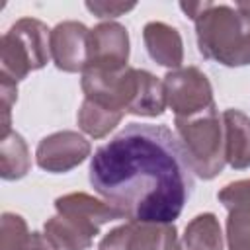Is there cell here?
<instances>
[{"label":"cell","instance_id":"15","mask_svg":"<svg viewBox=\"0 0 250 250\" xmlns=\"http://www.w3.org/2000/svg\"><path fill=\"white\" fill-rule=\"evenodd\" d=\"M182 250H223V232L213 213H199L184 230Z\"/></svg>","mask_w":250,"mask_h":250},{"label":"cell","instance_id":"20","mask_svg":"<svg viewBox=\"0 0 250 250\" xmlns=\"http://www.w3.org/2000/svg\"><path fill=\"white\" fill-rule=\"evenodd\" d=\"M18 82H14L8 76L0 74V98H2V113H4V121H2V137L8 135L10 129V111H12V104L18 100Z\"/></svg>","mask_w":250,"mask_h":250},{"label":"cell","instance_id":"2","mask_svg":"<svg viewBox=\"0 0 250 250\" xmlns=\"http://www.w3.org/2000/svg\"><path fill=\"white\" fill-rule=\"evenodd\" d=\"M80 86L86 100L123 115L131 113L141 117H158L166 109L162 80L143 68H86L82 72Z\"/></svg>","mask_w":250,"mask_h":250},{"label":"cell","instance_id":"22","mask_svg":"<svg viewBox=\"0 0 250 250\" xmlns=\"http://www.w3.org/2000/svg\"><path fill=\"white\" fill-rule=\"evenodd\" d=\"M25 250H59V248H57L45 234H41V232H31Z\"/></svg>","mask_w":250,"mask_h":250},{"label":"cell","instance_id":"5","mask_svg":"<svg viewBox=\"0 0 250 250\" xmlns=\"http://www.w3.org/2000/svg\"><path fill=\"white\" fill-rule=\"evenodd\" d=\"M51 57V31L35 18L18 20L0 39V74L14 82L39 70Z\"/></svg>","mask_w":250,"mask_h":250},{"label":"cell","instance_id":"16","mask_svg":"<svg viewBox=\"0 0 250 250\" xmlns=\"http://www.w3.org/2000/svg\"><path fill=\"white\" fill-rule=\"evenodd\" d=\"M31 168V154L23 137L10 131L0 139V176L4 180H20Z\"/></svg>","mask_w":250,"mask_h":250},{"label":"cell","instance_id":"21","mask_svg":"<svg viewBox=\"0 0 250 250\" xmlns=\"http://www.w3.org/2000/svg\"><path fill=\"white\" fill-rule=\"evenodd\" d=\"M135 6H137L135 2H129V4H125V2H86V8H88L94 16L104 18V20L123 16V14H127V12H131Z\"/></svg>","mask_w":250,"mask_h":250},{"label":"cell","instance_id":"10","mask_svg":"<svg viewBox=\"0 0 250 250\" xmlns=\"http://www.w3.org/2000/svg\"><path fill=\"white\" fill-rule=\"evenodd\" d=\"M55 209L59 215L68 219L72 225H76L82 232L88 236H96L102 229V225L123 219V215L111 207L107 201H100L94 195H88L84 191H74L66 193L55 199Z\"/></svg>","mask_w":250,"mask_h":250},{"label":"cell","instance_id":"9","mask_svg":"<svg viewBox=\"0 0 250 250\" xmlns=\"http://www.w3.org/2000/svg\"><path fill=\"white\" fill-rule=\"evenodd\" d=\"M51 59L59 70L84 72L90 64V29L74 20L51 29Z\"/></svg>","mask_w":250,"mask_h":250},{"label":"cell","instance_id":"7","mask_svg":"<svg viewBox=\"0 0 250 250\" xmlns=\"http://www.w3.org/2000/svg\"><path fill=\"white\" fill-rule=\"evenodd\" d=\"M178 230L172 223L127 221L111 229L98 250H178Z\"/></svg>","mask_w":250,"mask_h":250},{"label":"cell","instance_id":"3","mask_svg":"<svg viewBox=\"0 0 250 250\" xmlns=\"http://www.w3.org/2000/svg\"><path fill=\"white\" fill-rule=\"evenodd\" d=\"M193 20L199 53L225 66L250 64V16L236 6L213 2H180Z\"/></svg>","mask_w":250,"mask_h":250},{"label":"cell","instance_id":"14","mask_svg":"<svg viewBox=\"0 0 250 250\" xmlns=\"http://www.w3.org/2000/svg\"><path fill=\"white\" fill-rule=\"evenodd\" d=\"M225 156L234 170L250 166V117L240 109L223 111Z\"/></svg>","mask_w":250,"mask_h":250},{"label":"cell","instance_id":"19","mask_svg":"<svg viewBox=\"0 0 250 250\" xmlns=\"http://www.w3.org/2000/svg\"><path fill=\"white\" fill-rule=\"evenodd\" d=\"M27 223L23 217L16 213H2V227H0V250H25L29 240Z\"/></svg>","mask_w":250,"mask_h":250},{"label":"cell","instance_id":"17","mask_svg":"<svg viewBox=\"0 0 250 250\" xmlns=\"http://www.w3.org/2000/svg\"><path fill=\"white\" fill-rule=\"evenodd\" d=\"M121 119H123V113L107 109L86 98L78 109V127L92 139H104L109 131H113L119 125Z\"/></svg>","mask_w":250,"mask_h":250},{"label":"cell","instance_id":"4","mask_svg":"<svg viewBox=\"0 0 250 250\" xmlns=\"http://www.w3.org/2000/svg\"><path fill=\"white\" fill-rule=\"evenodd\" d=\"M176 135L191 170L201 180H213L227 164L223 117L213 104L201 113L176 117Z\"/></svg>","mask_w":250,"mask_h":250},{"label":"cell","instance_id":"8","mask_svg":"<svg viewBox=\"0 0 250 250\" xmlns=\"http://www.w3.org/2000/svg\"><path fill=\"white\" fill-rule=\"evenodd\" d=\"M92 152L90 141H86L76 131H57L43 137L35 150L37 166L53 172L64 174L78 164H82Z\"/></svg>","mask_w":250,"mask_h":250},{"label":"cell","instance_id":"18","mask_svg":"<svg viewBox=\"0 0 250 250\" xmlns=\"http://www.w3.org/2000/svg\"><path fill=\"white\" fill-rule=\"evenodd\" d=\"M43 234L59 248V250H88L94 242L92 236L82 232L76 225H72L62 215H53L47 219L43 227Z\"/></svg>","mask_w":250,"mask_h":250},{"label":"cell","instance_id":"11","mask_svg":"<svg viewBox=\"0 0 250 250\" xmlns=\"http://www.w3.org/2000/svg\"><path fill=\"white\" fill-rule=\"evenodd\" d=\"M219 201L227 209L229 250H250V178L221 188Z\"/></svg>","mask_w":250,"mask_h":250},{"label":"cell","instance_id":"12","mask_svg":"<svg viewBox=\"0 0 250 250\" xmlns=\"http://www.w3.org/2000/svg\"><path fill=\"white\" fill-rule=\"evenodd\" d=\"M129 61V33L117 21H102L90 29V64L86 68L121 70Z\"/></svg>","mask_w":250,"mask_h":250},{"label":"cell","instance_id":"6","mask_svg":"<svg viewBox=\"0 0 250 250\" xmlns=\"http://www.w3.org/2000/svg\"><path fill=\"white\" fill-rule=\"evenodd\" d=\"M166 105L176 117H189L211 107L213 88L209 78L197 66H180L164 76Z\"/></svg>","mask_w":250,"mask_h":250},{"label":"cell","instance_id":"23","mask_svg":"<svg viewBox=\"0 0 250 250\" xmlns=\"http://www.w3.org/2000/svg\"><path fill=\"white\" fill-rule=\"evenodd\" d=\"M178 250H182V246H180V248H178Z\"/></svg>","mask_w":250,"mask_h":250},{"label":"cell","instance_id":"1","mask_svg":"<svg viewBox=\"0 0 250 250\" xmlns=\"http://www.w3.org/2000/svg\"><path fill=\"white\" fill-rule=\"evenodd\" d=\"M92 188L123 217L174 223L193 189V170L164 125L131 123L90 160Z\"/></svg>","mask_w":250,"mask_h":250},{"label":"cell","instance_id":"13","mask_svg":"<svg viewBox=\"0 0 250 250\" xmlns=\"http://www.w3.org/2000/svg\"><path fill=\"white\" fill-rule=\"evenodd\" d=\"M145 47L150 59L166 68H180L184 62V41L176 27L164 21H148L143 27Z\"/></svg>","mask_w":250,"mask_h":250}]
</instances>
